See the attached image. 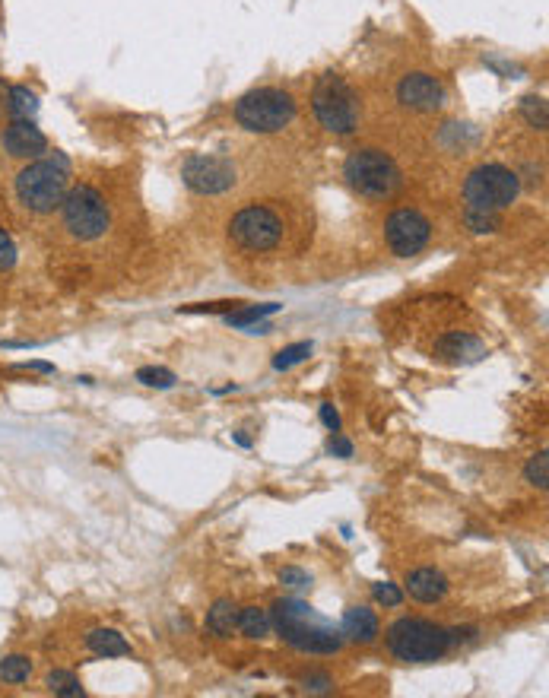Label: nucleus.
<instances>
[{
  "label": "nucleus",
  "mask_w": 549,
  "mask_h": 698,
  "mask_svg": "<svg viewBox=\"0 0 549 698\" xmlns=\"http://www.w3.org/2000/svg\"><path fill=\"white\" fill-rule=\"evenodd\" d=\"M445 99H448L445 83L438 80L435 73L413 70V73H407V77H400V83H397V102L410 108V112L432 115L445 105Z\"/></svg>",
  "instance_id": "obj_12"
},
{
  "label": "nucleus",
  "mask_w": 549,
  "mask_h": 698,
  "mask_svg": "<svg viewBox=\"0 0 549 698\" xmlns=\"http://www.w3.org/2000/svg\"><path fill=\"white\" fill-rule=\"evenodd\" d=\"M311 353H315V343H311V340L292 343V346H286V349H280V353H277V359H273V369H277V372H286V369H292V365L305 362Z\"/></svg>",
  "instance_id": "obj_25"
},
{
  "label": "nucleus",
  "mask_w": 549,
  "mask_h": 698,
  "mask_svg": "<svg viewBox=\"0 0 549 698\" xmlns=\"http://www.w3.org/2000/svg\"><path fill=\"white\" fill-rule=\"evenodd\" d=\"M451 648V632L432 619L404 616L388 629V651L404 664H435Z\"/></svg>",
  "instance_id": "obj_4"
},
{
  "label": "nucleus",
  "mask_w": 549,
  "mask_h": 698,
  "mask_svg": "<svg viewBox=\"0 0 549 698\" xmlns=\"http://www.w3.org/2000/svg\"><path fill=\"white\" fill-rule=\"evenodd\" d=\"M7 115L10 118H32L39 115V96L32 93L29 86L16 83V86H7Z\"/></svg>",
  "instance_id": "obj_19"
},
{
  "label": "nucleus",
  "mask_w": 549,
  "mask_h": 698,
  "mask_svg": "<svg viewBox=\"0 0 549 698\" xmlns=\"http://www.w3.org/2000/svg\"><path fill=\"white\" fill-rule=\"evenodd\" d=\"M45 686H48L51 695H64V698L86 695V689H83V683L77 679V673H70V670H51L45 676Z\"/></svg>",
  "instance_id": "obj_23"
},
{
  "label": "nucleus",
  "mask_w": 549,
  "mask_h": 698,
  "mask_svg": "<svg viewBox=\"0 0 549 698\" xmlns=\"http://www.w3.org/2000/svg\"><path fill=\"white\" fill-rule=\"evenodd\" d=\"M340 632H343V641L372 645V641L378 638V632H381V626H378L375 610H369V606H350V610L343 613Z\"/></svg>",
  "instance_id": "obj_16"
},
{
  "label": "nucleus",
  "mask_w": 549,
  "mask_h": 698,
  "mask_svg": "<svg viewBox=\"0 0 549 698\" xmlns=\"http://www.w3.org/2000/svg\"><path fill=\"white\" fill-rule=\"evenodd\" d=\"M229 238H232V245H239L242 251L264 254V251H273V248L283 245L286 223L273 207L251 204V207H245V210H239L232 216Z\"/></svg>",
  "instance_id": "obj_9"
},
{
  "label": "nucleus",
  "mask_w": 549,
  "mask_h": 698,
  "mask_svg": "<svg viewBox=\"0 0 549 698\" xmlns=\"http://www.w3.org/2000/svg\"><path fill=\"white\" fill-rule=\"evenodd\" d=\"M343 178L359 197L365 200H391L400 188H404V172L397 169V162L375 146L365 150H353L343 162Z\"/></svg>",
  "instance_id": "obj_5"
},
{
  "label": "nucleus",
  "mask_w": 549,
  "mask_h": 698,
  "mask_svg": "<svg viewBox=\"0 0 549 698\" xmlns=\"http://www.w3.org/2000/svg\"><path fill=\"white\" fill-rule=\"evenodd\" d=\"M372 591H375V600H378V603H384V606H400V603H404V594H400V587H397V584H391V581L375 584Z\"/></svg>",
  "instance_id": "obj_31"
},
{
  "label": "nucleus",
  "mask_w": 549,
  "mask_h": 698,
  "mask_svg": "<svg viewBox=\"0 0 549 698\" xmlns=\"http://www.w3.org/2000/svg\"><path fill=\"white\" fill-rule=\"evenodd\" d=\"M181 181L200 197H216L235 188V165L226 156L194 153L181 165Z\"/></svg>",
  "instance_id": "obj_11"
},
{
  "label": "nucleus",
  "mask_w": 549,
  "mask_h": 698,
  "mask_svg": "<svg viewBox=\"0 0 549 698\" xmlns=\"http://www.w3.org/2000/svg\"><path fill=\"white\" fill-rule=\"evenodd\" d=\"M311 112H315L324 131L334 137H353L362 121L356 89L340 73H324V77L315 80V86H311Z\"/></svg>",
  "instance_id": "obj_3"
},
{
  "label": "nucleus",
  "mask_w": 549,
  "mask_h": 698,
  "mask_svg": "<svg viewBox=\"0 0 549 698\" xmlns=\"http://www.w3.org/2000/svg\"><path fill=\"white\" fill-rule=\"evenodd\" d=\"M61 223L77 242H96L112 226V210H108L105 194L93 185L70 188L61 204Z\"/></svg>",
  "instance_id": "obj_8"
},
{
  "label": "nucleus",
  "mask_w": 549,
  "mask_h": 698,
  "mask_svg": "<svg viewBox=\"0 0 549 698\" xmlns=\"http://www.w3.org/2000/svg\"><path fill=\"white\" fill-rule=\"evenodd\" d=\"M302 686H305L308 692H327L334 683H331V676H327V673H308V676L302 679Z\"/></svg>",
  "instance_id": "obj_33"
},
{
  "label": "nucleus",
  "mask_w": 549,
  "mask_h": 698,
  "mask_svg": "<svg viewBox=\"0 0 549 698\" xmlns=\"http://www.w3.org/2000/svg\"><path fill=\"white\" fill-rule=\"evenodd\" d=\"M4 112H7V83L0 80V115H4Z\"/></svg>",
  "instance_id": "obj_35"
},
{
  "label": "nucleus",
  "mask_w": 549,
  "mask_h": 698,
  "mask_svg": "<svg viewBox=\"0 0 549 698\" xmlns=\"http://www.w3.org/2000/svg\"><path fill=\"white\" fill-rule=\"evenodd\" d=\"M521 115L527 118V124L534 127V131H546L549 124V108H546V99L543 96H524L521 99Z\"/></svg>",
  "instance_id": "obj_26"
},
{
  "label": "nucleus",
  "mask_w": 549,
  "mask_h": 698,
  "mask_svg": "<svg viewBox=\"0 0 549 698\" xmlns=\"http://www.w3.org/2000/svg\"><path fill=\"white\" fill-rule=\"evenodd\" d=\"M435 356L448 365H470L486 356V346L480 337L467 334V330H451V334L435 340Z\"/></svg>",
  "instance_id": "obj_14"
},
{
  "label": "nucleus",
  "mask_w": 549,
  "mask_h": 698,
  "mask_svg": "<svg viewBox=\"0 0 549 698\" xmlns=\"http://www.w3.org/2000/svg\"><path fill=\"white\" fill-rule=\"evenodd\" d=\"M464 223L470 232L477 235H486V232H496L502 226V213L496 210H473V207H464Z\"/></svg>",
  "instance_id": "obj_24"
},
{
  "label": "nucleus",
  "mask_w": 549,
  "mask_h": 698,
  "mask_svg": "<svg viewBox=\"0 0 549 698\" xmlns=\"http://www.w3.org/2000/svg\"><path fill=\"white\" fill-rule=\"evenodd\" d=\"M70 188H73V165L64 153H51V150L39 159L26 162L13 178L16 204L35 216H48L54 210H61Z\"/></svg>",
  "instance_id": "obj_1"
},
{
  "label": "nucleus",
  "mask_w": 549,
  "mask_h": 698,
  "mask_svg": "<svg viewBox=\"0 0 549 698\" xmlns=\"http://www.w3.org/2000/svg\"><path fill=\"white\" fill-rule=\"evenodd\" d=\"M384 242H388L391 254H397V257L419 254L432 242L429 216L416 207H397L388 219H384Z\"/></svg>",
  "instance_id": "obj_10"
},
{
  "label": "nucleus",
  "mask_w": 549,
  "mask_h": 698,
  "mask_svg": "<svg viewBox=\"0 0 549 698\" xmlns=\"http://www.w3.org/2000/svg\"><path fill=\"white\" fill-rule=\"evenodd\" d=\"M283 305L277 302H267V305H245V308H232L226 311V324L229 327H251V324H258L261 318L273 315V311H280Z\"/></svg>",
  "instance_id": "obj_22"
},
{
  "label": "nucleus",
  "mask_w": 549,
  "mask_h": 698,
  "mask_svg": "<svg viewBox=\"0 0 549 698\" xmlns=\"http://www.w3.org/2000/svg\"><path fill=\"white\" fill-rule=\"evenodd\" d=\"M207 632L216 638H232V632H239V606L232 600H216L207 613Z\"/></svg>",
  "instance_id": "obj_17"
},
{
  "label": "nucleus",
  "mask_w": 549,
  "mask_h": 698,
  "mask_svg": "<svg viewBox=\"0 0 549 698\" xmlns=\"http://www.w3.org/2000/svg\"><path fill=\"white\" fill-rule=\"evenodd\" d=\"M0 150H4L10 159L32 162V159L45 156L51 150V143L32 118H10L4 127H0Z\"/></svg>",
  "instance_id": "obj_13"
},
{
  "label": "nucleus",
  "mask_w": 549,
  "mask_h": 698,
  "mask_svg": "<svg viewBox=\"0 0 549 698\" xmlns=\"http://www.w3.org/2000/svg\"><path fill=\"white\" fill-rule=\"evenodd\" d=\"M137 381L146 384V388H162L169 391L175 384V375L169 369H159V365H143V369L137 372Z\"/></svg>",
  "instance_id": "obj_28"
},
{
  "label": "nucleus",
  "mask_w": 549,
  "mask_h": 698,
  "mask_svg": "<svg viewBox=\"0 0 549 698\" xmlns=\"http://www.w3.org/2000/svg\"><path fill=\"white\" fill-rule=\"evenodd\" d=\"M296 118V99L280 86H261L235 102V121L251 134H280Z\"/></svg>",
  "instance_id": "obj_6"
},
{
  "label": "nucleus",
  "mask_w": 549,
  "mask_h": 698,
  "mask_svg": "<svg viewBox=\"0 0 549 698\" xmlns=\"http://www.w3.org/2000/svg\"><path fill=\"white\" fill-rule=\"evenodd\" d=\"M280 584L292 587V591H308L311 575L302 572V568H296V565H286V568H280Z\"/></svg>",
  "instance_id": "obj_30"
},
{
  "label": "nucleus",
  "mask_w": 549,
  "mask_h": 698,
  "mask_svg": "<svg viewBox=\"0 0 549 698\" xmlns=\"http://www.w3.org/2000/svg\"><path fill=\"white\" fill-rule=\"evenodd\" d=\"M16 267V242L13 235L0 226V273H10Z\"/></svg>",
  "instance_id": "obj_29"
},
{
  "label": "nucleus",
  "mask_w": 549,
  "mask_h": 698,
  "mask_svg": "<svg viewBox=\"0 0 549 698\" xmlns=\"http://www.w3.org/2000/svg\"><path fill=\"white\" fill-rule=\"evenodd\" d=\"M327 451H331L334 457H343V461H346V457H353V442H350V438H343L340 432H334L331 442H327Z\"/></svg>",
  "instance_id": "obj_32"
},
{
  "label": "nucleus",
  "mask_w": 549,
  "mask_h": 698,
  "mask_svg": "<svg viewBox=\"0 0 549 698\" xmlns=\"http://www.w3.org/2000/svg\"><path fill=\"white\" fill-rule=\"evenodd\" d=\"M239 632L245 638H254L261 641L270 635V613L261 610V606H245V610H239Z\"/></svg>",
  "instance_id": "obj_20"
},
{
  "label": "nucleus",
  "mask_w": 549,
  "mask_h": 698,
  "mask_svg": "<svg viewBox=\"0 0 549 698\" xmlns=\"http://www.w3.org/2000/svg\"><path fill=\"white\" fill-rule=\"evenodd\" d=\"M86 648L93 651L96 657H127L131 654V645H127L124 641V635L121 632H115V629H93L86 635Z\"/></svg>",
  "instance_id": "obj_18"
},
{
  "label": "nucleus",
  "mask_w": 549,
  "mask_h": 698,
  "mask_svg": "<svg viewBox=\"0 0 549 698\" xmlns=\"http://www.w3.org/2000/svg\"><path fill=\"white\" fill-rule=\"evenodd\" d=\"M32 676V657L26 654H10L0 660V683L4 686H23Z\"/></svg>",
  "instance_id": "obj_21"
},
{
  "label": "nucleus",
  "mask_w": 549,
  "mask_h": 698,
  "mask_svg": "<svg viewBox=\"0 0 549 698\" xmlns=\"http://www.w3.org/2000/svg\"><path fill=\"white\" fill-rule=\"evenodd\" d=\"M321 422L331 432H340V413L334 410V403H321Z\"/></svg>",
  "instance_id": "obj_34"
},
{
  "label": "nucleus",
  "mask_w": 549,
  "mask_h": 698,
  "mask_svg": "<svg viewBox=\"0 0 549 698\" xmlns=\"http://www.w3.org/2000/svg\"><path fill=\"white\" fill-rule=\"evenodd\" d=\"M270 629L302 654H337L343 648V632L331 619L311 610L302 600H277L270 610Z\"/></svg>",
  "instance_id": "obj_2"
},
{
  "label": "nucleus",
  "mask_w": 549,
  "mask_h": 698,
  "mask_svg": "<svg viewBox=\"0 0 549 698\" xmlns=\"http://www.w3.org/2000/svg\"><path fill=\"white\" fill-rule=\"evenodd\" d=\"M461 194H464V204L473 210L502 213L521 197V175L502 162H486V165H477V169L464 178Z\"/></svg>",
  "instance_id": "obj_7"
},
{
  "label": "nucleus",
  "mask_w": 549,
  "mask_h": 698,
  "mask_svg": "<svg viewBox=\"0 0 549 698\" xmlns=\"http://www.w3.org/2000/svg\"><path fill=\"white\" fill-rule=\"evenodd\" d=\"M524 480L530 486H537V489L549 486V457H546V451H540L537 457H530V464L524 467Z\"/></svg>",
  "instance_id": "obj_27"
},
{
  "label": "nucleus",
  "mask_w": 549,
  "mask_h": 698,
  "mask_svg": "<svg viewBox=\"0 0 549 698\" xmlns=\"http://www.w3.org/2000/svg\"><path fill=\"white\" fill-rule=\"evenodd\" d=\"M404 587H407V594L419 603H438L448 594V578L438 572V568L423 565V568H413L404 581Z\"/></svg>",
  "instance_id": "obj_15"
}]
</instances>
